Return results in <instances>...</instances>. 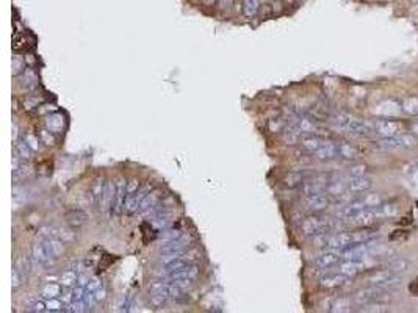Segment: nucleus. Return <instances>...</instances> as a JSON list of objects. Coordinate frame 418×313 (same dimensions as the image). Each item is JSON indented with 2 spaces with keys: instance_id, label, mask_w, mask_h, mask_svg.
Instances as JSON below:
<instances>
[{
  "instance_id": "obj_47",
  "label": "nucleus",
  "mask_w": 418,
  "mask_h": 313,
  "mask_svg": "<svg viewBox=\"0 0 418 313\" xmlns=\"http://www.w3.org/2000/svg\"><path fill=\"white\" fill-rule=\"evenodd\" d=\"M99 288H100V280H99L97 277L91 279V280L88 282V285H86V291H88V293H94V291H97Z\"/></svg>"
},
{
  "instance_id": "obj_49",
  "label": "nucleus",
  "mask_w": 418,
  "mask_h": 313,
  "mask_svg": "<svg viewBox=\"0 0 418 313\" xmlns=\"http://www.w3.org/2000/svg\"><path fill=\"white\" fill-rule=\"evenodd\" d=\"M61 301H63V304L64 305H71V302L74 301V290L72 291H63V294H61Z\"/></svg>"
},
{
  "instance_id": "obj_27",
  "label": "nucleus",
  "mask_w": 418,
  "mask_h": 313,
  "mask_svg": "<svg viewBox=\"0 0 418 313\" xmlns=\"http://www.w3.org/2000/svg\"><path fill=\"white\" fill-rule=\"evenodd\" d=\"M338 155L343 156L346 160H354V159H357L359 153H357V149L352 144H349V142H340V144H338Z\"/></svg>"
},
{
  "instance_id": "obj_12",
  "label": "nucleus",
  "mask_w": 418,
  "mask_h": 313,
  "mask_svg": "<svg viewBox=\"0 0 418 313\" xmlns=\"http://www.w3.org/2000/svg\"><path fill=\"white\" fill-rule=\"evenodd\" d=\"M346 280H348V277L345 276V274H342L340 271L338 272H326L320 280V285L323 286V288L332 290V288H338V286L345 285Z\"/></svg>"
},
{
  "instance_id": "obj_46",
  "label": "nucleus",
  "mask_w": 418,
  "mask_h": 313,
  "mask_svg": "<svg viewBox=\"0 0 418 313\" xmlns=\"http://www.w3.org/2000/svg\"><path fill=\"white\" fill-rule=\"evenodd\" d=\"M24 139L27 141V144H29L33 150H39V147H41V146H39V144H41V142H39V141H38V138H36L35 135H32V133H27V135H25V138H24Z\"/></svg>"
},
{
  "instance_id": "obj_40",
  "label": "nucleus",
  "mask_w": 418,
  "mask_h": 313,
  "mask_svg": "<svg viewBox=\"0 0 418 313\" xmlns=\"http://www.w3.org/2000/svg\"><path fill=\"white\" fill-rule=\"evenodd\" d=\"M22 274H25V272H29L30 271V268H32V263H30V258H27V257H21V258H18L16 260V265H15Z\"/></svg>"
},
{
  "instance_id": "obj_5",
  "label": "nucleus",
  "mask_w": 418,
  "mask_h": 313,
  "mask_svg": "<svg viewBox=\"0 0 418 313\" xmlns=\"http://www.w3.org/2000/svg\"><path fill=\"white\" fill-rule=\"evenodd\" d=\"M304 204L313 213H321L323 210H326L329 205V199L328 196L324 194V191L321 193H312V194H306L304 198Z\"/></svg>"
},
{
  "instance_id": "obj_43",
  "label": "nucleus",
  "mask_w": 418,
  "mask_h": 313,
  "mask_svg": "<svg viewBox=\"0 0 418 313\" xmlns=\"http://www.w3.org/2000/svg\"><path fill=\"white\" fill-rule=\"evenodd\" d=\"M46 307H47V311H63V310H66V308L61 307V302L58 301V299H55V297L49 299V301L46 302Z\"/></svg>"
},
{
  "instance_id": "obj_51",
  "label": "nucleus",
  "mask_w": 418,
  "mask_h": 313,
  "mask_svg": "<svg viewBox=\"0 0 418 313\" xmlns=\"http://www.w3.org/2000/svg\"><path fill=\"white\" fill-rule=\"evenodd\" d=\"M88 282H89V279H88L86 274H82V276H78V279H77V283L80 285V286H86Z\"/></svg>"
},
{
  "instance_id": "obj_38",
  "label": "nucleus",
  "mask_w": 418,
  "mask_h": 313,
  "mask_svg": "<svg viewBox=\"0 0 418 313\" xmlns=\"http://www.w3.org/2000/svg\"><path fill=\"white\" fill-rule=\"evenodd\" d=\"M25 69V60L22 58V57H15L13 58V64H11V71H13V75H19V74H22Z\"/></svg>"
},
{
  "instance_id": "obj_28",
  "label": "nucleus",
  "mask_w": 418,
  "mask_h": 313,
  "mask_svg": "<svg viewBox=\"0 0 418 313\" xmlns=\"http://www.w3.org/2000/svg\"><path fill=\"white\" fill-rule=\"evenodd\" d=\"M287 124H289V121H287L284 116L272 117V119L268 121V128H269V132H272V133H279V132H284Z\"/></svg>"
},
{
  "instance_id": "obj_6",
  "label": "nucleus",
  "mask_w": 418,
  "mask_h": 313,
  "mask_svg": "<svg viewBox=\"0 0 418 313\" xmlns=\"http://www.w3.org/2000/svg\"><path fill=\"white\" fill-rule=\"evenodd\" d=\"M402 113V107L401 103H398L396 100H382L376 105L374 108V114L379 117H396Z\"/></svg>"
},
{
  "instance_id": "obj_30",
  "label": "nucleus",
  "mask_w": 418,
  "mask_h": 313,
  "mask_svg": "<svg viewBox=\"0 0 418 313\" xmlns=\"http://www.w3.org/2000/svg\"><path fill=\"white\" fill-rule=\"evenodd\" d=\"M307 182V176L304 173H290L285 177V184L289 187H298L301 184H306Z\"/></svg>"
},
{
  "instance_id": "obj_34",
  "label": "nucleus",
  "mask_w": 418,
  "mask_h": 313,
  "mask_svg": "<svg viewBox=\"0 0 418 313\" xmlns=\"http://www.w3.org/2000/svg\"><path fill=\"white\" fill-rule=\"evenodd\" d=\"M351 310V299L340 297L331 305V311H349Z\"/></svg>"
},
{
  "instance_id": "obj_54",
  "label": "nucleus",
  "mask_w": 418,
  "mask_h": 313,
  "mask_svg": "<svg viewBox=\"0 0 418 313\" xmlns=\"http://www.w3.org/2000/svg\"><path fill=\"white\" fill-rule=\"evenodd\" d=\"M410 130H412V133H413V135H416V136H418V121H416V122H413V124L410 125Z\"/></svg>"
},
{
  "instance_id": "obj_16",
  "label": "nucleus",
  "mask_w": 418,
  "mask_h": 313,
  "mask_svg": "<svg viewBox=\"0 0 418 313\" xmlns=\"http://www.w3.org/2000/svg\"><path fill=\"white\" fill-rule=\"evenodd\" d=\"M346 132H349L351 135H359V136L368 135V133H373V124L352 117L349 125H348V128H346Z\"/></svg>"
},
{
  "instance_id": "obj_26",
  "label": "nucleus",
  "mask_w": 418,
  "mask_h": 313,
  "mask_svg": "<svg viewBox=\"0 0 418 313\" xmlns=\"http://www.w3.org/2000/svg\"><path fill=\"white\" fill-rule=\"evenodd\" d=\"M296 125H298V128L301 130L304 135H313V133L317 132L315 122H313L312 119H309V117H301V116H299V119L296 121Z\"/></svg>"
},
{
  "instance_id": "obj_10",
  "label": "nucleus",
  "mask_w": 418,
  "mask_h": 313,
  "mask_svg": "<svg viewBox=\"0 0 418 313\" xmlns=\"http://www.w3.org/2000/svg\"><path fill=\"white\" fill-rule=\"evenodd\" d=\"M114 194H116V182L107 180L105 182V188H103V194H102L100 202H99V210L100 212L111 210L113 201H114Z\"/></svg>"
},
{
  "instance_id": "obj_45",
  "label": "nucleus",
  "mask_w": 418,
  "mask_h": 313,
  "mask_svg": "<svg viewBox=\"0 0 418 313\" xmlns=\"http://www.w3.org/2000/svg\"><path fill=\"white\" fill-rule=\"evenodd\" d=\"M41 139L44 141V144H46V146H54V144H55V138L52 136V133H50V130H49V128L41 130Z\"/></svg>"
},
{
  "instance_id": "obj_8",
  "label": "nucleus",
  "mask_w": 418,
  "mask_h": 313,
  "mask_svg": "<svg viewBox=\"0 0 418 313\" xmlns=\"http://www.w3.org/2000/svg\"><path fill=\"white\" fill-rule=\"evenodd\" d=\"M125 194H127V180H125V177H119L116 180V194H114V201H113V207H111V210L114 213L124 212L125 198H127Z\"/></svg>"
},
{
  "instance_id": "obj_22",
  "label": "nucleus",
  "mask_w": 418,
  "mask_h": 313,
  "mask_svg": "<svg viewBox=\"0 0 418 313\" xmlns=\"http://www.w3.org/2000/svg\"><path fill=\"white\" fill-rule=\"evenodd\" d=\"M326 190H328V193L331 196H334V198H342L343 194L348 193V185L342 180H329L328 188Z\"/></svg>"
},
{
  "instance_id": "obj_18",
  "label": "nucleus",
  "mask_w": 418,
  "mask_h": 313,
  "mask_svg": "<svg viewBox=\"0 0 418 313\" xmlns=\"http://www.w3.org/2000/svg\"><path fill=\"white\" fill-rule=\"evenodd\" d=\"M66 221L71 227H80L88 221V213L82 208H74V210L66 213Z\"/></svg>"
},
{
  "instance_id": "obj_25",
  "label": "nucleus",
  "mask_w": 418,
  "mask_h": 313,
  "mask_svg": "<svg viewBox=\"0 0 418 313\" xmlns=\"http://www.w3.org/2000/svg\"><path fill=\"white\" fill-rule=\"evenodd\" d=\"M402 107V113H406L409 116H418V97L412 96V97H406L401 103Z\"/></svg>"
},
{
  "instance_id": "obj_1",
  "label": "nucleus",
  "mask_w": 418,
  "mask_h": 313,
  "mask_svg": "<svg viewBox=\"0 0 418 313\" xmlns=\"http://www.w3.org/2000/svg\"><path fill=\"white\" fill-rule=\"evenodd\" d=\"M303 233L306 237H315L317 233L324 232V230H331V232H337V224L332 219L324 218L320 213H313L312 216L306 218L301 224Z\"/></svg>"
},
{
  "instance_id": "obj_14",
  "label": "nucleus",
  "mask_w": 418,
  "mask_h": 313,
  "mask_svg": "<svg viewBox=\"0 0 418 313\" xmlns=\"http://www.w3.org/2000/svg\"><path fill=\"white\" fill-rule=\"evenodd\" d=\"M52 258L47 251H46V247L41 241H38L35 246H33V249H32V262L35 265H39V266H50L52 265Z\"/></svg>"
},
{
  "instance_id": "obj_11",
  "label": "nucleus",
  "mask_w": 418,
  "mask_h": 313,
  "mask_svg": "<svg viewBox=\"0 0 418 313\" xmlns=\"http://www.w3.org/2000/svg\"><path fill=\"white\" fill-rule=\"evenodd\" d=\"M315 155V159L318 160H324V162H329V160H334L338 156V144H335L334 141H329V139H324L323 141V144L320 146V149L313 153Z\"/></svg>"
},
{
  "instance_id": "obj_53",
  "label": "nucleus",
  "mask_w": 418,
  "mask_h": 313,
  "mask_svg": "<svg viewBox=\"0 0 418 313\" xmlns=\"http://www.w3.org/2000/svg\"><path fill=\"white\" fill-rule=\"evenodd\" d=\"M18 136H19V130H18V125L15 124V125H13V142H15V144L19 141Z\"/></svg>"
},
{
  "instance_id": "obj_44",
  "label": "nucleus",
  "mask_w": 418,
  "mask_h": 313,
  "mask_svg": "<svg viewBox=\"0 0 418 313\" xmlns=\"http://www.w3.org/2000/svg\"><path fill=\"white\" fill-rule=\"evenodd\" d=\"M22 277H24V274L16 266L13 268V288L15 290H18L19 286L22 285Z\"/></svg>"
},
{
  "instance_id": "obj_32",
  "label": "nucleus",
  "mask_w": 418,
  "mask_h": 313,
  "mask_svg": "<svg viewBox=\"0 0 418 313\" xmlns=\"http://www.w3.org/2000/svg\"><path fill=\"white\" fill-rule=\"evenodd\" d=\"M362 201H363V204L367 205L368 208L370 207H377V205H381L382 202H384V199H382V196L379 194V193H367L363 196V198H360Z\"/></svg>"
},
{
  "instance_id": "obj_19",
  "label": "nucleus",
  "mask_w": 418,
  "mask_h": 313,
  "mask_svg": "<svg viewBox=\"0 0 418 313\" xmlns=\"http://www.w3.org/2000/svg\"><path fill=\"white\" fill-rule=\"evenodd\" d=\"M323 138H320V136H317V135H306L303 139H301V142H299V144H301V147L306 150V152H309V153H315L318 149H320V146L323 144Z\"/></svg>"
},
{
  "instance_id": "obj_55",
  "label": "nucleus",
  "mask_w": 418,
  "mask_h": 313,
  "mask_svg": "<svg viewBox=\"0 0 418 313\" xmlns=\"http://www.w3.org/2000/svg\"><path fill=\"white\" fill-rule=\"evenodd\" d=\"M413 2H416V4H418V0H413Z\"/></svg>"
},
{
  "instance_id": "obj_39",
  "label": "nucleus",
  "mask_w": 418,
  "mask_h": 313,
  "mask_svg": "<svg viewBox=\"0 0 418 313\" xmlns=\"http://www.w3.org/2000/svg\"><path fill=\"white\" fill-rule=\"evenodd\" d=\"M58 240H61L63 243H71L75 240V232L69 230V229H61L58 227Z\"/></svg>"
},
{
  "instance_id": "obj_4",
  "label": "nucleus",
  "mask_w": 418,
  "mask_h": 313,
  "mask_svg": "<svg viewBox=\"0 0 418 313\" xmlns=\"http://www.w3.org/2000/svg\"><path fill=\"white\" fill-rule=\"evenodd\" d=\"M381 288L379 286H368V288H363V290H359L354 297H352V302H354L356 305H362V307H367L373 302H377L379 301V297H381Z\"/></svg>"
},
{
  "instance_id": "obj_24",
  "label": "nucleus",
  "mask_w": 418,
  "mask_h": 313,
  "mask_svg": "<svg viewBox=\"0 0 418 313\" xmlns=\"http://www.w3.org/2000/svg\"><path fill=\"white\" fill-rule=\"evenodd\" d=\"M260 10V0H243V5H241V11H243V16L251 19L254 18Z\"/></svg>"
},
{
  "instance_id": "obj_23",
  "label": "nucleus",
  "mask_w": 418,
  "mask_h": 313,
  "mask_svg": "<svg viewBox=\"0 0 418 313\" xmlns=\"http://www.w3.org/2000/svg\"><path fill=\"white\" fill-rule=\"evenodd\" d=\"M376 210H377V215H379V219H387V218L398 215L396 204H391V202H382L381 205L376 207Z\"/></svg>"
},
{
  "instance_id": "obj_2",
  "label": "nucleus",
  "mask_w": 418,
  "mask_h": 313,
  "mask_svg": "<svg viewBox=\"0 0 418 313\" xmlns=\"http://www.w3.org/2000/svg\"><path fill=\"white\" fill-rule=\"evenodd\" d=\"M415 138L409 133H399L390 138H381L377 141V147L382 150H402L412 149L415 146Z\"/></svg>"
},
{
  "instance_id": "obj_52",
  "label": "nucleus",
  "mask_w": 418,
  "mask_h": 313,
  "mask_svg": "<svg viewBox=\"0 0 418 313\" xmlns=\"http://www.w3.org/2000/svg\"><path fill=\"white\" fill-rule=\"evenodd\" d=\"M94 296H96V299H97V302H100V301H103V299H105V296H107V293H105V290H97V291H94Z\"/></svg>"
},
{
  "instance_id": "obj_50",
  "label": "nucleus",
  "mask_w": 418,
  "mask_h": 313,
  "mask_svg": "<svg viewBox=\"0 0 418 313\" xmlns=\"http://www.w3.org/2000/svg\"><path fill=\"white\" fill-rule=\"evenodd\" d=\"M32 311H47V307H46V304H43V302H33L32 304V308H30Z\"/></svg>"
},
{
  "instance_id": "obj_9",
  "label": "nucleus",
  "mask_w": 418,
  "mask_h": 313,
  "mask_svg": "<svg viewBox=\"0 0 418 313\" xmlns=\"http://www.w3.org/2000/svg\"><path fill=\"white\" fill-rule=\"evenodd\" d=\"M365 208H368V207L363 204L362 199L352 201V202L346 204L345 207H342L340 210L337 212V218L342 219V221H349L351 218H354L357 213H360L362 210H365Z\"/></svg>"
},
{
  "instance_id": "obj_13",
  "label": "nucleus",
  "mask_w": 418,
  "mask_h": 313,
  "mask_svg": "<svg viewBox=\"0 0 418 313\" xmlns=\"http://www.w3.org/2000/svg\"><path fill=\"white\" fill-rule=\"evenodd\" d=\"M395 274L391 272L388 268H385V269H374L370 276L367 277V280H368V283L370 285H373V286H379V288H385L387 286V283L390 282V279L393 277Z\"/></svg>"
},
{
  "instance_id": "obj_37",
  "label": "nucleus",
  "mask_w": 418,
  "mask_h": 313,
  "mask_svg": "<svg viewBox=\"0 0 418 313\" xmlns=\"http://www.w3.org/2000/svg\"><path fill=\"white\" fill-rule=\"evenodd\" d=\"M19 77V83L24 86H27V85H30V83H35L36 82V74L32 71V69H25L22 74H19L18 75Z\"/></svg>"
},
{
  "instance_id": "obj_42",
  "label": "nucleus",
  "mask_w": 418,
  "mask_h": 313,
  "mask_svg": "<svg viewBox=\"0 0 418 313\" xmlns=\"http://www.w3.org/2000/svg\"><path fill=\"white\" fill-rule=\"evenodd\" d=\"M367 166L365 165H356V166H352L351 169H349V177L351 179H356V177H362V176H365L367 174Z\"/></svg>"
},
{
  "instance_id": "obj_31",
  "label": "nucleus",
  "mask_w": 418,
  "mask_h": 313,
  "mask_svg": "<svg viewBox=\"0 0 418 313\" xmlns=\"http://www.w3.org/2000/svg\"><path fill=\"white\" fill-rule=\"evenodd\" d=\"M351 119H352V116L348 114V113H337V114L332 116L334 125H337L338 128H342V130H346V128H348Z\"/></svg>"
},
{
  "instance_id": "obj_15",
  "label": "nucleus",
  "mask_w": 418,
  "mask_h": 313,
  "mask_svg": "<svg viewBox=\"0 0 418 313\" xmlns=\"http://www.w3.org/2000/svg\"><path fill=\"white\" fill-rule=\"evenodd\" d=\"M371 185H373V182L370 177H367V176L356 177L348 182V191H349V194H362V193H367L371 188Z\"/></svg>"
},
{
  "instance_id": "obj_35",
  "label": "nucleus",
  "mask_w": 418,
  "mask_h": 313,
  "mask_svg": "<svg viewBox=\"0 0 418 313\" xmlns=\"http://www.w3.org/2000/svg\"><path fill=\"white\" fill-rule=\"evenodd\" d=\"M58 294H61L60 285H57V283H47V285H44V288H43V296L44 297L52 299V297H57Z\"/></svg>"
},
{
  "instance_id": "obj_7",
  "label": "nucleus",
  "mask_w": 418,
  "mask_h": 313,
  "mask_svg": "<svg viewBox=\"0 0 418 313\" xmlns=\"http://www.w3.org/2000/svg\"><path fill=\"white\" fill-rule=\"evenodd\" d=\"M340 260H342V252H340V251L328 249L326 252H323L320 257H317L315 266H317L318 269L328 271V269L334 268L335 265H338V262H340Z\"/></svg>"
},
{
  "instance_id": "obj_41",
  "label": "nucleus",
  "mask_w": 418,
  "mask_h": 313,
  "mask_svg": "<svg viewBox=\"0 0 418 313\" xmlns=\"http://www.w3.org/2000/svg\"><path fill=\"white\" fill-rule=\"evenodd\" d=\"M103 188H105V182H103L102 179H97L94 182V185H93V194L96 196V199H97V205H99L100 198H102V194H103Z\"/></svg>"
},
{
  "instance_id": "obj_20",
  "label": "nucleus",
  "mask_w": 418,
  "mask_h": 313,
  "mask_svg": "<svg viewBox=\"0 0 418 313\" xmlns=\"http://www.w3.org/2000/svg\"><path fill=\"white\" fill-rule=\"evenodd\" d=\"M46 127L50 130V132L58 133L64 128V116L60 113H54V114H49L46 117Z\"/></svg>"
},
{
  "instance_id": "obj_33",
  "label": "nucleus",
  "mask_w": 418,
  "mask_h": 313,
  "mask_svg": "<svg viewBox=\"0 0 418 313\" xmlns=\"http://www.w3.org/2000/svg\"><path fill=\"white\" fill-rule=\"evenodd\" d=\"M184 235H185V233L182 232L180 229H168V230H165V232L160 235V243H163V241H173V240L182 238Z\"/></svg>"
},
{
  "instance_id": "obj_29",
  "label": "nucleus",
  "mask_w": 418,
  "mask_h": 313,
  "mask_svg": "<svg viewBox=\"0 0 418 313\" xmlns=\"http://www.w3.org/2000/svg\"><path fill=\"white\" fill-rule=\"evenodd\" d=\"M15 150L19 153V156L22 160H30V156H32V152L33 149L27 144V141L25 139H19L16 144H15Z\"/></svg>"
},
{
  "instance_id": "obj_36",
  "label": "nucleus",
  "mask_w": 418,
  "mask_h": 313,
  "mask_svg": "<svg viewBox=\"0 0 418 313\" xmlns=\"http://www.w3.org/2000/svg\"><path fill=\"white\" fill-rule=\"evenodd\" d=\"M77 279H78V276H77V272L74 269H68L66 272H63L61 277H60V280L64 286H72L77 282Z\"/></svg>"
},
{
  "instance_id": "obj_17",
  "label": "nucleus",
  "mask_w": 418,
  "mask_h": 313,
  "mask_svg": "<svg viewBox=\"0 0 418 313\" xmlns=\"http://www.w3.org/2000/svg\"><path fill=\"white\" fill-rule=\"evenodd\" d=\"M41 243L52 258H58L64 252V243L58 238H41Z\"/></svg>"
},
{
  "instance_id": "obj_3",
  "label": "nucleus",
  "mask_w": 418,
  "mask_h": 313,
  "mask_svg": "<svg viewBox=\"0 0 418 313\" xmlns=\"http://www.w3.org/2000/svg\"><path fill=\"white\" fill-rule=\"evenodd\" d=\"M373 133H376L379 138H390L402 133V124L395 119H377L373 122Z\"/></svg>"
},
{
  "instance_id": "obj_21",
  "label": "nucleus",
  "mask_w": 418,
  "mask_h": 313,
  "mask_svg": "<svg viewBox=\"0 0 418 313\" xmlns=\"http://www.w3.org/2000/svg\"><path fill=\"white\" fill-rule=\"evenodd\" d=\"M409 266H410L409 260L404 258V257H393V258H390L388 260V265H387V268L393 274L406 272L409 269Z\"/></svg>"
},
{
  "instance_id": "obj_48",
  "label": "nucleus",
  "mask_w": 418,
  "mask_h": 313,
  "mask_svg": "<svg viewBox=\"0 0 418 313\" xmlns=\"http://www.w3.org/2000/svg\"><path fill=\"white\" fill-rule=\"evenodd\" d=\"M138 190H140V180L138 179L128 180V184H127V194H133Z\"/></svg>"
}]
</instances>
